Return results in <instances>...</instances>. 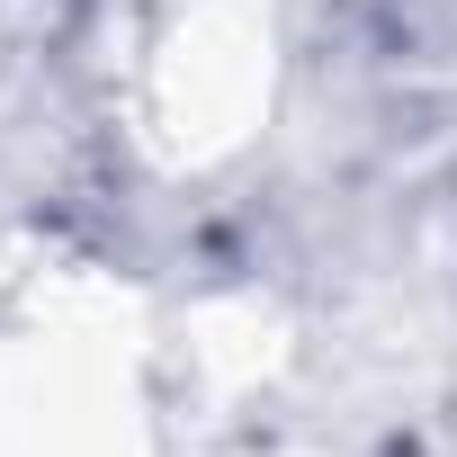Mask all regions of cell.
Listing matches in <instances>:
<instances>
[{
	"label": "cell",
	"instance_id": "cell-1",
	"mask_svg": "<svg viewBox=\"0 0 457 457\" xmlns=\"http://www.w3.org/2000/svg\"><path fill=\"white\" fill-rule=\"evenodd\" d=\"M278 90V28H270V0H170L144 37V135L170 162H206V153H234Z\"/></svg>",
	"mask_w": 457,
	"mask_h": 457
},
{
	"label": "cell",
	"instance_id": "cell-2",
	"mask_svg": "<svg viewBox=\"0 0 457 457\" xmlns=\"http://www.w3.org/2000/svg\"><path fill=\"white\" fill-rule=\"evenodd\" d=\"M135 377L90 332H28L0 350V457H135Z\"/></svg>",
	"mask_w": 457,
	"mask_h": 457
}]
</instances>
